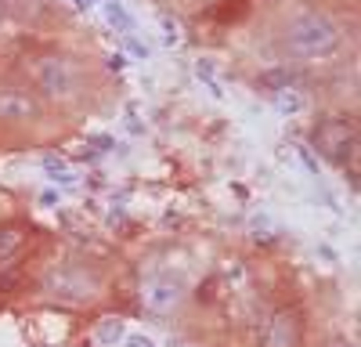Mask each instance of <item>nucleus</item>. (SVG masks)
I'll return each instance as SVG.
<instances>
[{"mask_svg":"<svg viewBox=\"0 0 361 347\" xmlns=\"http://www.w3.org/2000/svg\"><path fill=\"white\" fill-rule=\"evenodd\" d=\"M29 76H33V91L47 102H76L83 95V69L69 54H37L29 62Z\"/></svg>","mask_w":361,"mask_h":347,"instance_id":"f03ea898","label":"nucleus"},{"mask_svg":"<svg viewBox=\"0 0 361 347\" xmlns=\"http://www.w3.org/2000/svg\"><path fill=\"white\" fill-rule=\"evenodd\" d=\"M76 4H80V8H90V4H94V0H76Z\"/></svg>","mask_w":361,"mask_h":347,"instance_id":"ddd939ff","label":"nucleus"},{"mask_svg":"<svg viewBox=\"0 0 361 347\" xmlns=\"http://www.w3.org/2000/svg\"><path fill=\"white\" fill-rule=\"evenodd\" d=\"M44 120V98L29 87L0 83V127H33Z\"/></svg>","mask_w":361,"mask_h":347,"instance_id":"39448f33","label":"nucleus"},{"mask_svg":"<svg viewBox=\"0 0 361 347\" xmlns=\"http://www.w3.org/2000/svg\"><path fill=\"white\" fill-rule=\"evenodd\" d=\"M33 243V224L29 221H4L0 224V272H11L25 257Z\"/></svg>","mask_w":361,"mask_h":347,"instance_id":"6e6552de","label":"nucleus"},{"mask_svg":"<svg viewBox=\"0 0 361 347\" xmlns=\"http://www.w3.org/2000/svg\"><path fill=\"white\" fill-rule=\"evenodd\" d=\"M286 44L296 58H304V62H329V58L343 47V33L325 11H304L289 22Z\"/></svg>","mask_w":361,"mask_h":347,"instance_id":"f257e3e1","label":"nucleus"},{"mask_svg":"<svg viewBox=\"0 0 361 347\" xmlns=\"http://www.w3.org/2000/svg\"><path fill=\"white\" fill-rule=\"evenodd\" d=\"M336 347H350V343H336Z\"/></svg>","mask_w":361,"mask_h":347,"instance_id":"4468645a","label":"nucleus"},{"mask_svg":"<svg viewBox=\"0 0 361 347\" xmlns=\"http://www.w3.org/2000/svg\"><path fill=\"white\" fill-rule=\"evenodd\" d=\"M260 347H304V315L282 304L264 318Z\"/></svg>","mask_w":361,"mask_h":347,"instance_id":"0eeeda50","label":"nucleus"},{"mask_svg":"<svg viewBox=\"0 0 361 347\" xmlns=\"http://www.w3.org/2000/svg\"><path fill=\"white\" fill-rule=\"evenodd\" d=\"M127 347H156L148 336H141V333H134V336H127Z\"/></svg>","mask_w":361,"mask_h":347,"instance_id":"f8f14e48","label":"nucleus"},{"mask_svg":"<svg viewBox=\"0 0 361 347\" xmlns=\"http://www.w3.org/2000/svg\"><path fill=\"white\" fill-rule=\"evenodd\" d=\"M109 18H112V25H119V33H134V22H130V15L123 11V8H119L116 4V0H112V4H109Z\"/></svg>","mask_w":361,"mask_h":347,"instance_id":"9d476101","label":"nucleus"},{"mask_svg":"<svg viewBox=\"0 0 361 347\" xmlns=\"http://www.w3.org/2000/svg\"><path fill=\"white\" fill-rule=\"evenodd\" d=\"M314 149L325 159H333L336 166L354 159V152H357V127H354V120H347V116H325V120H318Z\"/></svg>","mask_w":361,"mask_h":347,"instance_id":"7ed1b4c3","label":"nucleus"},{"mask_svg":"<svg viewBox=\"0 0 361 347\" xmlns=\"http://www.w3.org/2000/svg\"><path fill=\"white\" fill-rule=\"evenodd\" d=\"M44 289L54 297V300H62V304H90L98 297V279L90 275L87 268H51L44 275Z\"/></svg>","mask_w":361,"mask_h":347,"instance_id":"20e7f679","label":"nucleus"},{"mask_svg":"<svg viewBox=\"0 0 361 347\" xmlns=\"http://www.w3.org/2000/svg\"><path fill=\"white\" fill-rule=\"evenodd\" d=\"M271 102H275V109L282 112V116H296V112H304V95L296 91V87H271Z\"/></svg>","mask_w":361,"mask_h":347,"instance_id":"1a4fd4ad","label":"nucleus"},{"mask_svg":"<svg viewBox=\"0 0 361 347\" xmlns=\"http://www.w3.org/2000/svg\"><path fill=\"white\" fill-rule=\"evenodd\" d=\"M180 300H185V282H180L177 275L152 272V275L141 279V304H145V311L166 318V315H173L180 308Z\"/></svg>","mask_w":361,"mask_h":347,"instance_id":"423d86ee","label":"nucleus"},{"mask_svg":"<svg viewBox=\"0 0 361 347\" xmlns=\"http://www.w3.org/2000/svg\"><path fill=\"white\" fill-rule=\"evenodd\" d=\"M98 336H102L105 343H116L119 336H123V322H119V318H105L102 329H98Z\"/></svg>","mask_w":361,"mask_h":347,"instance_id":"9b49d317","label":"nucleus"},{"mask_svg":"<svg viewBox=\"0 0 361 347\" xmlns=\"http://www.w3.org/2000/svg\"><path fill=\"white\" fill-rule=\"evenodd\" d=\"M0 8H4V4H0Z\"/></svg>","mask_w":361,"mask_h":347,"instance_id":"2eb2a0df","label":"nucleus"}]
</instances>
